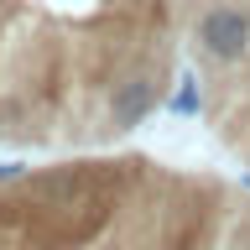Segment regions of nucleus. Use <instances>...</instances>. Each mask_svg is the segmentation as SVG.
Listing matches in <instances>:
<instances>
[{
  "instance_id": "nucleus-2",
  "label": "nucleus",
  "mask_w": 250,
  "mask_h": 250,
  "mask_svg": "<svg viewBox=\"0 0 250 250\" xmlns=\"http://www.w3.org/2000/svg\"><path fill=\"white\" fill-rule=\"evenodd\" d=\"M156 104H162V83L151 73H130L109 89V125L115 130H136Z\"/></svg>"
},
{
  "instance_id": "nucleus-5",
  "label": "nucleus",
  "mask_w": 250,
  "mask_h": 250,
  "mask_svg": "<svg viewBox=\"0 0 250 250\" xmlns=\"http://www.w3.org/2000/svg\"><path fill=\"white\" fill-rule=\"evenodd\" d=\"M234 250H250V245H234Z\"/></svg>"
},
{
  "instance_id": "nucleus-3",
  "label": "nucleus",
  "mask_w": 250,
  "mask_h": 250,
  "mask_svg": "<svg viewBox=\"0 0 250 250\" xmlns=\"http://www.w3.org/2000/svg\"><path fill=\"white\" fill-rule=\"evenodd\" d=\"M172 115H198V78H183L172 94Z\"/></svg>"
},
{
  "instance_id": "nucleus-1",
  "label": "nucleus",
  "mask_w": 250,
  "mask_h": 250,
  "mask_svg": "<svg viewBox=\"0 0 250 250\" xmlns=\"http://www.w3.org/2000/svg\"><path fill=\"white\" fill-rule=\"evenodd\" d=\"M193 47L214 68H234V62L250 58V5H234V0H208L193 21Z\"/></svg>"
},
{
  "instance_id": "nucleus-4",
  "label": "nucleus",
  "mask_w": 250,
  "mask_h": 250,
  "mask_svg": "<svg viewBox=\"0 0 250 250\" xmlns=\"http://www.w3.org/2000/svg\"><path fill=\"white\" fill-rule=\"evenodd\" d=\"M16 177H26L21 162H0V183H16Z\"/></svg>"
}]
</instances>
